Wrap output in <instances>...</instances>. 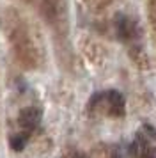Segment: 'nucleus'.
Instances as JSON below:
<instances>
[{"instance_id":"obj_1","label":"nucleus","mask_w":156,"mask_h":158,"mask_svg":"<svg viewBox=\"0 0 156 158\" xmlns=\"http://www.w3.org/2000/svg\"><path fill=\"white\" fill-rule=\"evenodd\" d=\"M103 100L106 103L108 114L112 117H124V114H126V100L119 91L110 89V91L103 93Z\"/></svg>"},{"instance_id":"obj_2","label":"nucleus","mask_w":156,"mask_h":158,"mask_svg":"<svg viewBox=\"0 0 156 158\" xmlns=\"http://www.w3.org/2000/svg\"><path fill=\"white\" fill-rule=\"evenodd\" d=\"M43 119V112L41 108L37 107H25L21 108L20 115H18V123H20V126L27 133H32L37 126H39V123Z\"/></svg>"},{"instance_id":"obj_3","label":"nucleus","mask_w":156,"mask_h":158,"mask_svg":"<svg viewBox=\"0 0 156 158\" xmlns=\"http://www.w3.org/2000/svg\"><path fill=\"white\" fill-rule=\"evenodd\" d=\"M117 34L121 39H131L133 37V29H131V22L126 16L119 15L117 16Z\"/></svg>"},{"instance_id":"obj_4","label":"nucleus","mask_w":156,"mask_h":158,"mask_svg":"<svg viewBox=\"0 0 156 158\" xmlns=\"http://www.w3.org/2000/svg\"><path fill=\"white\" fill-rule=\"evenodd\" d=\"M28 135H30V133H27V131H21V133L11 135V139H9L11 149L13 151H23L25 146H27V142H28Z\"/></svg>"},{"instance_id":"obj_5","label":"nucleus","mask_w":156,"mask_h":158,"mask_svg":"<svg viewBox=\"0 0 156 158\" xmlns=\"http://www.w3.org/2000/svg\"><path fill=\"white\" fill-rule=\"evenodd\" d=\"M112 158H131V155H129L128 148H124V146H115V149L112 153Z\"/></svg>"},{"instance_id":"obj_6","label":"nucleus","mask_w":156,"mask_h":158,"mask_svg":"<svg viewBox=\"0 0 156 158\" xmlns=\"http://www.w3.org/2000/svg\"><path fill=\"white\" fill-rule=\"evenodd\" d=\"M144 130L147 131V137H151L153 140H156V128H153L151 124H146V126H144Z\"/></svg>"},{"instance_id":"obj_7","label":"nucleus","mask_w":156,"mask_h":158,"mask_svg":"<svg viewBox=\"0 0 156 158\" xmlns=\"http://www.w3.org/2000/svg\"><path fill=\"white\" fill-rule=\"evenodd\" d=\"M140 158H156V153H154V151H146Z\"/></svg>"},{"instance_id":"obj_8","label":"nucleus","mask_w":156,"mask_h":158,"mask_svg":"<svg viewBox=\"0 0 156 158\" xmlns=\"http://www.w3.org/2000/svg\"><path fill=\"white\" fill-rule=\"evenodd\" d=\"M75 158H87V156H85V155H76Z\"/></svg>"}]
</instances>
